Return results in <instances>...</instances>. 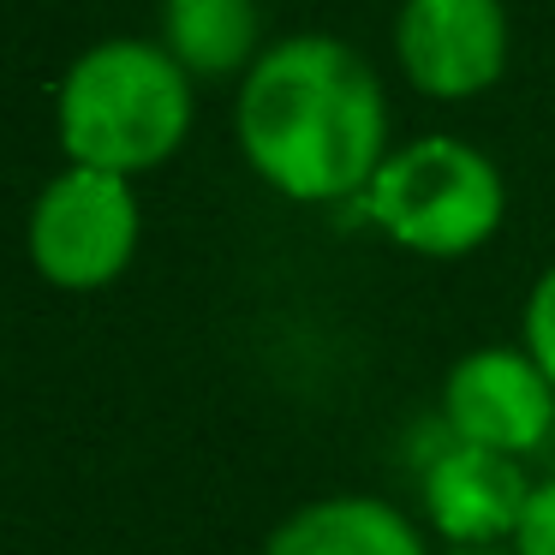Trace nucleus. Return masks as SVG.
Returning a JSON list of instances; mask_svg holds the SVG:
<instances>
[{"instance_id":"obj_4","label":"nucleus","mask_w":555,"mask_h":555,"mask_svg":"<svg viewBox=\"0 0 555 555\" xmlns=\"http://www.w3.org/2000/svg\"><path fill=\"white\" fill-rule=\"evenodd\" d=\"M30 263L49 287L66 293H96L132 263L138 251V197L126 173L73 168L42 185L30 209Z\"/></svg>"},{"instance_id":"obj_5","label":"nucleus","mask_w":555,"mask_h":555,"mask_svg":"<svg viewBox=\"0 0 555 555\" xmlns=\"http://www.w3.org/2000/svg\"><path fill=\"white\" fill-rule=\"evenodd\" d=\"M442 418L454 442L526 460L555 424V383L526 347H478L448 371Z\"/></svg>"},{"instance_id":"obj_9","label":"nucleus","mask_w":555,"mask_h":555,"mask_svg":"<svg viewBox=\"0 0 555 555\" xmlns=\"http://www.w3.org/2000/svg\"><path fill=\"white\" fill-rule=\"evenodd\" d=\"M162 37L185 73H240L257 54V0H168Z\"/></svg>"},{"instance_id":"obj_3","label":"nucleus","mask_w":555,"mask_h":555,"mask_svg":"<svg viewBox=\"0 0 555 555\" xmlns=\"http://www.w3.org/2000/svg\"><path fill=\"white\" fill-rule=\"evenodd\" d=\"M364 216L418 257H466L502 228V173L466 138H412L364 185Z\"/></svg>"},{"instance_id":"obj_7","label":"nucleus","mask_w":555,"mask_h":555,"mask_svg":"<svg viewBox=\"0 0 555 555\" xmlns=\"http://www.w3.org/2000/svg\"><path fill=\"white\" fill-rule=\"evenodd\" d=\"M531 490L538 483L519 460L454 442L424 472V514L436 538H448V550H490V543H514Z\"/></svg>"},{"instance_id":"obj_10","label":"nucleus","mask_w":555,"mask_h":555,"mask_svg":"<svg viewBox=\"0 0 555 555\" xmlns=\"http://www.w3.org/2000/svg\"><path fill=\"white\" fill-rule=\"evenodd\" d=\"M519 335H526V352L538 359V371L555 383V269H543L538 287H531L526 317H519Z\"/></svg>"},{"instance_id":"obj_11","label":"nucleus","mask_w":555,"mask_h":555,"mask_svg":"<svg viewBox=\"0 0 555 555\" xmlns=\"http://www.w3.org/2000/svg\"><path fill=\"white\" fill-rule=\"evenodd\" d=\"M514 555H555V478H543L514 531Z\"/></svg>"},{"instance_id":"obj_8","label":"nucleus","mask_w":555,"mask_h":555,"mask_svg":"<svg viewBox=\"0 0 555 555\" xmlns=\"http://www.w3.org/2000/svg\"><path fill=\"white\" fill-rule=\"evenodd\" d=\"M263 555H430L406 514L383 495H323L269 531Z\"/></svg>"},{"instance_id":"obj_12","label":"nucleus","mask_w":555,"mask_h":555,"mask_svg":"<svg viewBox=\"0 0 555 555\" xmlns=\"http://www.w3.org/2000/svg\"><path fill=\"white\" fill-rule=\"evenodd\" d=\"M448 555H514V543H507V550L502 543H490V550H448Z\"/></svg>"},{"instance_id":"obj_1","label":"nucleus","mask_w":555,"mask_h":555,"mask_svg":"<svg viewBox=\"0 0 555 555\" xmlns=\"http://www.w3.org/2000/svg\"><path fill=\"white\" fill-rule=\"evenodd\" d=\"M240 150L293 204L364 197L388 162V102L340 37L305 30L251 61L240 85Z\"/></svg>"},{"instance_id":"obj_6","label":"nucleus","mask_w":555,"mask_h":555,"mask_svg":"<svg viewBox=\"0 0 555 555\" xmlns=\"http://www.w3.org/2000/svg\"><path fill=\"white\" fill-rule=\"evenodd\" d=\"M395 54L424 96H478L507 66L502 0H406L395 18Z\"/></svg>"},{"instance_id":"obj_2","label":"nucleus","mask_w":555,"mask_h":555,"mask_svg":"<svg viewBox=\"0 0 555 555\" xmlns=\"http://www.w3.org/2000/svg\"><path fill=\"white\" fill-rule=\"evenodd\" d=\"M54 126H61V150L73 168H102L126 180L162 168L192 132L185 66L162 42H96L66 66Z\"/></svg>"}]
</instances>
